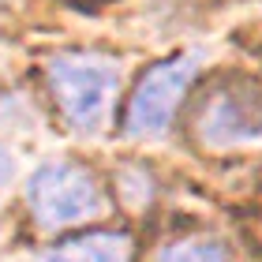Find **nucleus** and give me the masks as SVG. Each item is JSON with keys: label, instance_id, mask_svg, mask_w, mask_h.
Returning a JSON list of instances; mask_svg holds the SVG:
<instances>
[{"label": "nucleus", "instance_id": "nucleus-5", "mask_svg": "<svg viewBox=\"0 0 262 262\" xmlns=\"http://www.w3.org/2000/svg\"><path fill=\"white\" fill-rule=\"evenodd\" d=\"M135 240L124 232H82L56 244L41 262H131Z\"/></svg>", "mask_w": 262, "mask_h": 262}, {"label": "nucleus", "instance_id": "nucleus-7", "mask_svg": "<svg viewBox=\"0 0 262 262\" xmlns=\"http://www.w3.org/2000/svg\"><path fill=\"white\" fill-rule=\"evenodd\" d=\"M11 172H15V161H11V154H8L4 146H0V184H4Z\"/></svg>", "mask_w": 262, "mask_h": 262}, {"label": "nucleus", "instance_id": "nucleus-4", "mask_svg": "<svg viewBox=\"0 0 262 262\" xmlns=\"http://www.w3.org/2000/svg\"><path fill=\"white\" fill-rule=\"evenodd\" d=\"M195 131L206 146H232V142L262 139V98L236 86L213 90L199 109Z\"/></svg>", "mask_w": 262, "mask_h": 262}, {"label": "nucleus", "instance_id": "nucleus-1", "mask_svg": "<svg viewBox=\"0 0 262 262\" xmlns=\"http://www.w3.org/2000/svg\"><path fill=\"white\" fill-rule=\"evenodd\" d=\"M49 90L60 105L64 120L79 131H94L105 124L116 90H120V68L101 53H56L49 68Z\"/></svg>", "mask_w": 262, "mask_h": 262}, {"label": "nucleus", "instance_id": "nucleus-2", "mask_svg": "<svg viewBox=\"0 0 262 262\" xmlns=\"http://www.w3.org/2000/svg\"><path fill=\"white\" fill-rule=\"evenodd\" d=\"M27 202H30L38 225H45V229H68V225H79V221L94 217V213H101L105 195H101L98 176L86 165L53 161V165H41L30 176Z\"/></svg>", "mask_w": 262, "mask_h": 262}, {"label": "nucleus", "instance_id": "nucleus-3", "mask_svg": "<svg viewBox=\"0 0 262 262\" xmlns=\"http://www.w3.org/2000/svg\"><path fill=\"white\" fill-rule=\"evenodd\" d=\"M195 71H199V60L191 53H176L169 60L154 64L135 82V90H131V101H127V113H124L127 135H135V139L161 135L172 124L187 86L195 82Z\"/></svg>", "mask_w": 262, "mask_h": 262}, {"label": "nucleus", "instance_id": "nucleus-6", "mask_svg": "<svg viewBox=\"0 0 262 262\" xmlns=\"http://www.w3.org/2000/svg\"><path fill=\"white\" fill-rule=\"evenodd\" d=\"M158 262H232L221 236H184L158 251Z\"/></svg>", "mask_w": 262, "mask_h": 262}]
</instances>
